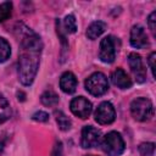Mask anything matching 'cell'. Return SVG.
Listing matches in <instances>:
<instances>
[{
  "label": "cell",
  "instance_id": "cell-1",
  "mask_svg": "<svg viewBox=\"0 0 156 156\" xmlns=\"http://www.w3.org/2000/svg\"><path fill=\"white\" fill-rule=\"evenodd\" d=\"M21 35L20 58H18V79L23 85H30L37 76L43 43L38 34L21 24L17 29Z\"/></svg>",
  "mask_w": 156,
  "mask_h": 156
},
{
  "label": "cell",
  "instance_id": "cell-2",
  "mask_svg": "<svg viewBox=\"0 0 156 156\" xmlns=\"http://www.w3.org/2000/svg\"><path fill=\"white\" fill-rule=\"evenodd\" d=\"M130 112L134 119L146 122L154 116V105L151 100L146 98H136L130 104Z\"/></svg>",
  "mask_w": 156,
  "mask_h": 156
},
{
  "label": "cell",
  "instance_id": "cell-3",
  "mask_svg": "<svg viewBox=\"0 0 156 156\" xmlns=\"http://www.w3.org/2000/svg\"><path fill=\"white\" fill-rule=\"evenodd\" d=\"M124 140L117 132L107 133L101 141V149L107 156H119L124 151Z\"/></svg>",
  "mask_w": 156,
  "mask_h": 156
},
{
  "label": "cell",
  "instance_id": "cell-4",
  "mask_svg": "<svg viewBox=\"0 0 156 156\" xmlns=\"http://www.w3.org/2000/svg\"><path fill=\"white\" fill-rule=\"evenodd\" d=\"M85 89L94 96L104 95L108 89L107 77L101 72H95L85 79Z\"/></svg>",
  "mask_w": 156,
  "mask_h": 156
},
{
  "label": "cell",
  "instance_id": "cell-5",
  "mask_svg": "<svg viewBox=\"0 0 156 156\" xmlns=\"http://www.w3.org/2000/svg\"><path fill=\"white\" fill-rule=\"evenodd\" d=\"M99 57L105 63H112L116 57V38L112 35L105 37L100 43Z\"/></svg>",
  "mask_w": 156,
  "mask_h": 156
},
{
  "label": "cell",
  "instance_id": "cell-6",
  "mask_svg": "<svg viewBox=\"0 0 156 156\" xmlns=\"http://www.w3.org/2000/svg\"><path fill=\"white\" fill-rule=\"evenodd\" d=\"M94 117L99 124H111L116 118V111H115L113 105L108 101L101 102L98 106L94 113Z\"/></svg>",
  "mask_w": 156,
  "mask_h": 156
},
{
  "label": "cell",
  "instance_id": "cell-7",
  "mask_svg": "<svg viewBox=\"0 0 156 156\" xmlns=\"http://www.w3.org/2000/svg\"><path fill=\"white\" fill-rule=\"evenodd\" d=\"M69 107H71V111L74 116L79 117V118H88L93 111V105L91 102L85 99L84 96H77L74 98L71 104H69Z\"/></svg>",
  "mask_w": 156,
  "mask_h": 156
},
{
  "label": "cell",
  "instance_id": "cell-8",
  "mask_svg": "<svg viewBox=\"0 0 156 156\" xmlns=\"http://www.w3.org/2000/svg\"><path fill=\"white\" fill-rule=\"evenodd\" d=\"M101 141V133L99 129L91 127V126H85L82 129V136H80V145L84 149H90L95 147L100 144Z\"/></svg>",
  "mask_w": 156,
  "mask_h": 156
},
{
  "label": "cell",
  "instance_id": "cell-9",
  "mask_svg": "<svg viewBox=\"0 0 156 156\" xmlns=\"http://www.w3.org/2000/svg\"><path fill=\"white\" fill-rule=\"evenodd\" d=\"M128 63L130 67V71L133 72L135 80L138 83H144L146 80V68L144 66L143 58L136 52H132L128 56Z\"/></svg>",
  "mask_w": 156,
  "mask_h": 156
},
{
  "label": "cell",
  "instance_id": "cell-10",
  "mask_svg": "<svg viewBox=\"0 0 156 156\" xmlns=\"http://www.w3.org/2000/svg\"><path fill=\"white\" fill-rule=\"evenodd\" d=\"M129 40H130V45L136 49H144L149 45V38L145 33V29L139 24L133 26V28L130 30Z\"/></svg>",
  "mask_w": 156,
  "mask_h": 156
},
{
  "label": "cell",
  "instance_id": "cell-11",
  "mask_svg": "<svg viewBox=\"0 0 156 156\" xmlns=\"http://www.w3.org/2000/svg\"><path fill=\"white\" fill-rule=\"evenodd\" d=\"M111 80L119 89H129L132 87V79L122 68H116L112 72Z\"/></svg>",
  "mask_w": 156,
  "mask_h": 156
},
{
  "label": "cell",
  "instance_id": "cell-12",
  "mask_svg": "<svg viewBox=\"0 0 156 156\" xmlns=\"http://www.w3.org/2000/svg\"><path fill=\"white\" fill-rule=\"evenodd\" d=\"M77 78L72 72H65L60 78V88L66 94H73L77 89Z\"/></svg>",
  "mask_w": 156,
  "mask_h": 156
},
{
  "label": "cell",
  "instance_id": "cell-13",
  "mask_svg": "<svg viewBox=\"0 0 156 156\" xmlns=\"http://www.w3.org/2000/svg\"><path fill=\"white\" fill-rule=\"evenodd\" d=\"M106 30V23L102 21H94L93 23H90V26L87 29V37L90 40H94L96 38H99L104 32Z\"/></svg>",
  "mask_w": 156,
  "mask_h": 156
},
{
  "label": "cell",
  "instance_id": "cell-14",
  "mask_svg": "<svg viewBox=\"0 0 156 156\" xmlns=\"http://www.w3.org/2000/svg\"><path fill=\"white\" fill-rule=\"evenodd\" d=\"M58 100H60L58 95H57L54 90H51V89L45 90V91L41 94V96H40V101H41V104L45 105V106H49V107H51V106H56V105L58 104Z\"/></svg>",
  "mask_w": 156,
  "mask_h": 156
},
{
  "label": "cell",
  "instance_id": "cell-15",
  "mask_svg": "<svg viewBox=\"0 0 156 156\" xmlns=\"http://www.w3.org/2000/svg\"><path fill=\"white\" fill-rule=\"evenodd\" d=\"M11 117V107L7 101V99L0 94V124L6 122Z\"/></svg>",
  "mask_w": 156,
  "mask_h": 156
},
{
  "label": "cell",
  "instance_id": "cell-16",
  "mask_svg": "<svg viewBox=\"0 0 156 156\" xmlns=\"http://www.w3.org/2000/svg\"><path fill=\"white\" fill-rule=\"evenodd\" d=\"M55 117H56V122H57V126L61 130H68L72 126V122L71 119L62 112V111H55Z\"/></svg>",
  "mask_w": 156,
  "mask_h": 156
},
{
  "label": "cell",
  "instance_id": "cell-17",
  "mask_svg": "<svg viewBox=\"0 0 156 156\" xmlns=\"http://www.w3.org/2000/svg\"><path fill=\"white\" fill-rule=\"evenodd\" d=\"M11 54V46L9 41L4 38H0V63L5 62Z\"/></svg>",
  "mask_w": 156,
  "mask_h": 156
},
{
  "label": "cell",
  "instance_id": "cell-18",
  "mask_svg": "<svg viewBox=\"0 0 156 156\" xmlns=\"http://www.w3.org/2000/svg\"><path fill=\"white\" fill-rule=\"evenodd\" d=\"M63 27H65L66 33H76V30H77L76 17L73 15H67L63 21Z\"/></svg>",
  "mask_w": 156,
  "mask_h": 156
},
{
  "label": "cell",
  "instance_id": "cell-19",
  "mask_svg": "<svg viewBox=\"0 0 156 156\" xmlns=\"http://www.w3.org/2000/svg\"><path fill=\"white\" fill-rule=\"evenodd\" d=\"M12 12V2L10 1H5L0 4V23L6 21Z\"/></svg>",
  "mask_w": 156,
  "mask_h": 156
},
{
  "label": "cell",
  "instance_id": "cell-20",
  "mask_svg": "<svg viewBox=\"0 0 156 156\" xmlns=\"http://www.w3.org/2000/svg\"><path fill=\"white\" fill-rule=\"evenodd\" d=\"M139 151L143 156H152L155 152V144L154 143H143L139 146Z\"/></svg>",
  "mask_w": 156,
  "mask_h": 156
},
{
  "label": "cell",
  "instance_id": "cell-21",
  "mask_svg": "<svg viewBox=\"0 0 156 156\" xmlns=\"http://www.w3.org/2000/svg\"><path fill=\"white\" fill-rule=\"evenodd\" d=\"M32 118L37 122H48L49 121V113H46L45 111H37Z\"/></svg>",
  "mask_w": 156,
  "mask_h": 156
},
{
  "label": "cell",
  "instance_id": "cell-22",
  "mask_svg": "<svg viewBox=\"0 0 156 156\" xmlns=\"http://www.w3.org/2000/svg\"><path fill=\"white\" fill-rule=\"evenodd\" d=\"M147 26H149V28H150L152 35L155 37V35H156V34H155V29H156V12H155V11L150 13V16H149V18H147Z\"/></svg>",
  "mask_w": 156,
  "mask_h": 156
},
{
  "label": "cell",
  "instance_id": "cell-23",
  "mask_svg": "<svg viewBox=\"0 0 156 156\" xmlns=\"http://www.w3.org/2000/svg\"><path fill=\"white\" fill-rule=\"evenodd\" d=\"M51 156H62V143L61 141H56L51 152Z\"/></svg>",
  "mask_w": 156,
  "mask_h": 156
},
{
  "label": "cell",
  "instance_id": "cell-24",
  "mask_svg": "<svg viewBox=\"0 0 156 156\" xmlns=\"http://www.w3.org/2000/svg\"><path fill=\"white\" fill-rule=\"evenodd\" d=\"M155 56H156V54H155V52H151V54H150V56H149V58H147V62H149V66H150V69H151L152 76H155V66H154Z\"/></svg>",
  "mask_w": 156,
  "mask_h": 156
},
{
  "label": "cell",
  "instance_id": "cell-25",
  "mask_svg": "<svg viewBox=\"0 0 156 156\" xmlns=\"http://www.w3.org/2000/svg\"><path fill=\"white\" fill-rule=\"evenodd\" d=\"M4 147H5V143H4V140L0 138V155H1L2 151H4Z\"/></svg>",
  "mask_w": 156,
  "mask_h": 156
},
{
  "label": "cell",
  "instance_id": "cell-26",
  "mask_svg": "<svg viewBox=\"0 0 156 156\" xmlns=\"http://www.w3.org/2000/svg\"><path fill=\"white\" fill-rule=\"evenodd\" d=\"M85 156H94V155H85Z\"/></svg>",
  "mask_w": 156,
  "mask_h": 156
}]
</instances>
